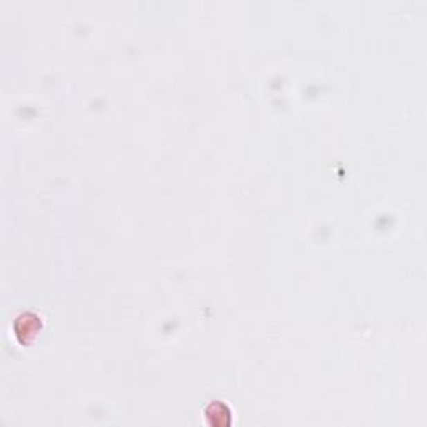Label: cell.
<instances>
[{
  "label": "cell",
  "mask_w": 427,
  "mask_h": 427,
  "mask_svg": "<svg viewBox=\"0 0 427 427\" xmlns=\"http://www.w3.org/2000/svg\"><path fill=\"white\" fill-rule=\"evenodd\" d=\"M42 327V320L39 316L32 314V312H26V314H20L14 322V331L15 337L20 344H28L37 332Z\"/></svg>",
  "instance_id": "obj_1"
},
{
  "label": "cell",
  "mask_w": 427,
  "mask_h": 427,
  "mask_svg": "<svg viewBox=\"0 0 427 427\" xmlns=\"http://www.w3.org/2000/svg\"><path fill=\"white\" fill-rule=\"evenodd\" d=\"M206 417L210 426L226 427L233 424V412H230L229 406L224 404L221 401L212 402V404L206 409Z\"/></svg>",
  "instance_id": "obj_2"
}]
</instances>
